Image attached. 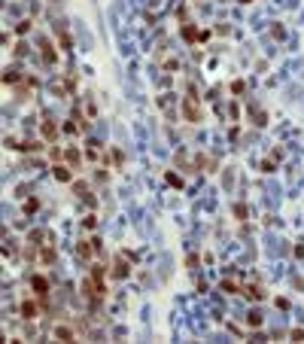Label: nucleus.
<instances>
[{"instance_id": "1", "label": "nucleus", "mask_w": 304, "mask_h": 344, "mask_svg": "<svg viewBox=\"0 0 304 344\" xmlns=\"http://www.w3.org/2000/svg\"><path fill=\"white\" fill-rule=\"evenodd\" d=\"M180 116H183V122H189V125H201V122H204L201 98L195 95V88H192V85H189V92L180 98Z\"/></svg>"}, {"instance_id": "2", "label": "nucleus", "mask_w": 304, "mask_h": 344, "mask_svg": "<svg viewBox=\"0 0 304 344\" xmlns=\"http://www.w3.org/2000/svg\"><path fill=\"white\" fill-rule=\"evenodd\" d=\"M40 314H43V305H40V299H37V296L22 299V305H19V317H22L25 323H34Z\"/></svg>"}, {"instance_id": "3", "label": "nucleus", "mask_w": 304, "mask_h": 344, "mask_svg": "<svg viewBox=\"0 0 304 344\" xmlns=\"http://www.w3.org/2000/svg\"><path fill=\"white\" fill-rule=\"evenodd\" d=\"M131 271H134V262L125 256V253H119V256L113 259V268H110V277L113 280H128L131 277Z\"/></svg>"}, {"instance_id": "4", "label": "nucleus", "mask_w": 304, "mask_h": 344, "mask_svg": "<svg viewBox=\"0 0 304 344\" xmlns=\"http://www.w3.org/2000/svg\"><path fill=\"white\" fill-rule=\"evenodd\" d=\"M37 49H40V58L46 67H55L58 64V46L52 43L49 37H37Z\"/></svg>"}, {"instance_id": "5", "label": "nucleus", "mask_w": 304, "mask_h": 344, "mask_svg": "<svg viewBox=\"0 0 304 344\" xmlns=\"http://www.w3.org/2000/svg\"><path fill=\"white\" fill-rule=\"evenodd\" d=\"M52 177H55L61 186H70L76 180V168H70L67 161H55V165H52Z\"/></svg>"}, {"instance_id": "6", "label": "nucleus", "mask_w": 304, "mask_h": 344, "mask_svg": "<svg viewBox=\"0 0 304 344\" xmlns=\"http://www.w3.org/2000/svg\"><path fill=\"white\" fill-rule=\"evenodd\" d=\"M31 293L37 299H49L52 296V283L46 274H31Z\"/></svg>"}, {"instance_id": "7", "label": "nucleus", "mask_w": 304, "mask_h": 344, "mask_svg": "<svg viewBox=\"0 0 304 344\" xmlns=\"http://www.w3.org/2000/svg\"><path fill=\"white\" fill-rule=\"evenodd\" d=\"M61 131H64V125H58L55 119H43V122H40V134H43L49 143H58V140H61Z\"/></svg>"}, {"instance_id": "8", "label": "nucleus", "mask_w": 304, "mask_h": 344, "mask_svg": "<svg viewBox=\"0 0 304 344\" xmlns=\"http://www.w3.org/2000/svg\"><path fill=\"white\" fill-rule=\"evenodd\" d=\"M76 326H70V323H58L55 329H52V338L55 341H76Z\"/></svg>"}, {"instance_id": "9", "label": "nucleus", "mask_w": 304, "mask_h": 344, "mask_svg": "<svg viewBox=\"0 0 304 344\" xmlns=\"http://www.w3.org/2000/svg\"><path fill=\"white\" fill-rule=\"evenodd\" d=\"M95 253H98V250H95V241H92V238H79V241H76V256H79L85 265L92 262Z\"/></svg>"}, {"instance_id": "10", "label": "nucleus", "mask_w": 304, "mask_h": 344, "mask_svg": "<svg viewBox=\"0 0 304 344\" xmlns=\"http://www.w3.org/2000/svg\"><path fill=\"white\" fill-rule=\"evenodd\" d=\"M240 296H243L246 302H265V299H268V293H265V286H262V283H246Z\"/></svg>"}, {"instance_id": "11", "label": "nucleus", "mask_w": 304, "mask_h": 344, "mask_svg": "<svg viewBox=\"0 0 304 344\" xmlns=\"http://www.w3.org/2000/svg\"><path fill=\"white\" fill-rule=\"evenodd\" d=\"M55 40H58V49H61V52H70V49H73V37H70V31H67L61 22L55 25Z\"/></svg>"}, {"instance_id": "12", "label": "nucleus", "mask_w": 304, "mask_h": 344, "mask_svg": "<svg viewBox=\"0 0 304 344\" xmlns=\"http://www.w3.org/2000/svg\"><path fill=\"white\" fill-rule=\"evenodd\" d=\"M64 161H67L70 168L82 171V153H79V147H67V150H64Z\"/></svg>"}, {"instance_id": "13", "label": "nucleus", "mask_w": 304, "mask_h": 344, "mask_svg": "<svg viewBox=\"0 0 304 344\" xmlns=\"http://www.w3.org/2000/svg\"><path fill=\"white\" fill-rule=\"evenodd\" d=\"M40 207H43V201H40L37 195H28V198H22V213H25V216L40 213Z\"/></svg>"}, {"instance_id": "14", "label": "nucleus", "mask_w": 304, "mask_h": 344, "mask_svg": "<svg viewBox=\"0 0 304 344\" xmlns=\"http://www.w3.org/2000/svg\"><path fill=\"white\" fill-rule=\"evenodd\" d=\"M180 34H183V40L189 43V46H195V43H201V31L195 28V25H189V22H183V28H180Z\"/></svg>"}, {"instance_id": "15", "label": "nucleus", "mask_w": 304, "mask_h": 344, "mask_svg": "<svg viewBox=\"0 0 304 344\" xmlns=\"http://www.w3.org/2000/svg\"><path fill=\"white\" fill-rule=\"evenodd\" d=\"M122 161H125V153H122V150L103 153V165H106V168H122Z\"/></svg>"}, {"instance_id": "16", "label": "nucleus", "mask_w": 304, "mask_h": 344, "mask_svg": "<svg viewBox=\"0 0 304 344\" xmlns=\"http://www.w3.org/2000/svg\"><path fill=\"white\" fill-rule=\"evenodd\" d=\"M173 101H176V95H170V92H162V95H158V98H155V104H158V110H162V113H168V116H173V113H170V107H173Z\"/></svg>"}, {"instance_id": "17", "label": "nucleus", "mask_w": 304, "mask_h": 344, "mask_svg": "<svg viewBox=\"0 0 304 344\" xmlns=\"http://www.w3.org/2000/svg\"><path fill=\"white\" fill-rule=\"evenodd\" d=\"M55 259H58L55 244H43V250H40V262H43V265H55Z\"/></svg>"}, {"instance_id": "18", "label": "nucleus", "mask_w": 304, "mask_h": 344, "mask_svg": "<svg viewBox=\"0 0 304 344\" xmlns=\"http://www.w3.org/2000/svg\"><path fill=\"white\" fill-rule=\"evenodd\" d=\"M246 326H249V329H262V326H265V314L259 311V307H253V311L246 314Z\"/></svg>"}, {"instance_id": "19", "label": "nucleus", "mask_w": 304, "mask_h": 344, "mask_svg": "<svg viewBox=\"0 0 304 344\" xmlns=\"http://www.w3.org/2000/svg\"><path fill=\"white\" fill-rule=\"evenodd\" d=\"M22 82V70L19 67H6L3 70V85H19Z\"/></svg>"}, {"instance_id": "20", "label": "nucleus", "mask_w": 304, "mask_h": 344, "mask_svg": "<svg viewBox=\"0 0 304 344\" xmlns=\"http://www.w3.org/2000/svg\"><path fill=\"white\" fill-rule=\"evenodd\" d=\"M249 119H253L256 128H265V125H268V113L262 110V107H259V110H256V107H249Z\"/></svg>"}, {"instance_id": "21", "label": "nucleus", "mask_w": 304, "mask_h": 344, "mask_svg": "<svg viewBox=\"0 0 304 344\" xmlns=\"http://www.w3.org/2000/svg\"><path fill=\"white\" fill-rule=\"evenodd\" d=\"M101 153H103V143H101V140H88V143H85V155L92 158V161H98Z\"/></svg>"}, {"instance_id": "22", "label": "nucleus", "mask_w": 304, "mask_h": 344, "mask_svg": "<svg viewBox=\"0 0 304 344\" xmlns=\"http://www.w3.org/2000/svg\"><path fill=\"white\" fill-rule=\"evenodd\" d=\"M219 289H222V293H228V296H240V293H243V286H240L237 280H228V277L219 283Z\"/></svg>"}, {"instance_id": "23", "label": "nucleus", "mask_w": 304, "mask_h": 344, "mask_svg": "<svg viewBox=\"0 0 304 344\" xmlns=\"http://www.w3.org/2000/svg\"><path fill=\"white\" fill-rule=\"evenodd\" d=\"M231 213H235V220H240V223L249 220V207H246L243 201H235V204H231Z\"/></svg>"}, {"instance_id": "24", "label": "nucleus", "mask_w": 304, "mask_h": 344, "mask_svg": "<svg viewBox=\"0 0 304 344\" xmlns=\"http://www.w3.org/2000/svg\"><path fill=\"white\" fill-rule=\"evenodd\" d=\"M165 183H168L170 189H183V186H186V180H183L180 174H173V171H168V174H165Z\"/></svg>"}, {"instance_id": "25", "label": "nucleus", "mask_w": 304, "mask_h": 344, "mask_svg": "<svg viewBox=\"0 0 304 344\" xmlns=\"http://www.w3.org/2000/svg\"><path fill=\"white\" fill-rule=\"evenodd\" d=\"M95 229H98V213L88 210V213L82 216V231H95Z\"/></svg>"}, {"instance_id": "26", "label": "nucleus", "mask_w": 304, "mask_h": 344, "mask_svg": "<svg viewBox=\"0 0 304 344\" xmlns=\"http://www.w3.org/2000/svg\"><path fill=\"white\" fill-rule=\"evenodd\" d=\"M49 161H52V165H55V161H64V150L58 147V143H49Z\"/></svg>"}, {"instance_id": "27", "label": "nucleus", "mask_w": 304, "mask_h": 344, "mask_svg": "<svg viewBox=\"0 0 304 344\" xmlns=\"http://www.w3.org/2000/svg\"><path fill=\"white\" fill-rule=\"evenodd\" d=\"M79 201H82L88 210H98V198H95V192H92V189H88V192H82V195H79Z\"/></svg>"}, {"instance_id": "28", "label": "nucleus", "mask_w": 304, "mask_h": 344, "mask_svg": "<svg viewBox=\"0 0 304 344\" xmlns=\"http://www.w3.org/2000/svg\"><path fill=\"white\" fill-rule=\"evenodd\" d=\"M12 52H15V58H28V55H31V43H28V40H19Z\"/></svg>"}, {"instance_id": "29", "label": "nucleus", "mask_w": 304, "mask_h": 344, "mask_svg": "<svg viewBox=\"0 0 304 344\" xmlns=\"http://www.w3.org/2000/svg\"><path fill=\"white\" fill-rule=\"evenodd\" d=\"M31 25H34L31 19H22V22H15V28H12V31L19 34V37H25V34H31Z\"/></svg>"}, {"instance_id": "30", "label": "nucleus", "mask_w": 304, "mask_h": 344, "mask_svg": "<svg viewBox=\"0 0 304 344\" xmlns=\"http://www.w3.org/2000/svg\"><path fill=\"white\" fill-rule=\"evenodd\" d=\"M259 168H262V174H274V171H277V158H274V155H271V158H262Z\"/></svg>"}, {"instance_id": "31", "label": "nucleus", "mask_w": 304, "mask_h": 344, "mask_svg": "<svg viewBox=\"0 0 304 344\" xmlns=\"http://www.w3.org/2000/svg\"><path fill=\"white\" fill-rule=\"evenodd\" d=\"M95 183H101V186H103V183H110V168H106V165L95 171Z\"/></svg>"}, {"instance_id": "32", "label": "nucleus", "mask_w": 304, "mask_h": 344, "mask_svg": "<svg viewBox=\"0 0 304 344\" xmlns=\"http://www.w3.org/2000/svg\"><path fill=\"white\" fill-rule=\"evenodd\" d=\"M246 92V82L243 79H235V82H231V95H243Z\"/></svg>"}, {"instance_id": "33", "label": "nucleus", "mask_w": 304, "mask_h": 344, "mask_svg": "<svg viewBox=\"0 0 304 344\" xmlns=\"http://www.w3.org/2000/svg\"><path fill=\"white\" fill-rule=\"evenodd\" d=\"M228 116H231V122H237V116H240V107H237V101H231V104H228Z\"/></svg>"}, {"instance_id": "34", "label": "nucleus", "mask_w": 304, "mask_h": 344, "mask_svg": "<svg viewBox=\"0 0 304 344\" xmlns=\"http://www.w3.org/2000/svg\"><path fill=\"white\" fill-rule=\"evenodd\" d=\"M271 37H274V40H283V37H286V28H283V25H271Z\"/></svg>"}, {"instance_id": "35", "label": "nucleus", "mask_w": 304, "mask_h": 344, "mask_svg": "<svg viewBox=\"0 0 304 344\" xmlns=\"http://www.w3.org/2000/svg\"><path fill=\"white\" fill-rule=\"evenodd\" d=\"M289 338H292V341H304V326H295V329H289Z\"/></svg>"}, {"instance_id": "36", "label": "nucleus", "mask_w": 304, "mask_h": 344, "mask_svg": "<svg viewBox=\"0 0 304 344\" xmlns=\"http://www.w3.org/2000/svg\"><path fill=\"white\" fill-rule=\"evenodd\" d=\"M92 241H95V250H98V256H103V253H106V247H103V241L98 238V234H95V238H92Z\"/></svg>"}, {"instance_id": "37", "label": "nucleus", "mask_w": 304, "mask_h": 344, "mask_svg": "<svg viewBox=\"0 0 304 344\" xmlns=\"http://www.w3.org/2000/svg\"><path fill=\"white\" fill-rule=\"evenodd\" d=\"M274 305H277V307H280V311H289V299H277V302H274Z\"/></svg>"}, {"instance_id": "38", "label": "nucleus", "mask_w": 304, "mask_h": 344, "mask_svg": "<svg viewBox=\"0 0 304 344\" xmlns=\"http://www.w3.org/2000/svg\"><path fill=\"white\" fill-rule=\"evenodd\" d=\"M28 88H31V85H28ZM28 88H19V92H15V95H19V101H28V98H31Z\"/></svg>"}, {"instance_id": "39", "label": "nucleus", "mask_w": 304, "mask_h": 344, "mask_svg": "<svg viewBox=\"0 0 304 344\" xmlns=\"http://www.w3.org/2000/svg\"><path fill=\"white\" fill-rule=\"evenodd\" d=\"M210 37H213V31H210V28H204V31H201V43H207Z\"/></svg>"}, {"instance_id": "40", "label": "nucleus", "mask_w": 304, "mask_h": 344, "mask_svg": "<svg viewBox=\"0 0 304 344\" xmlns=\"http://www.w3.org/2000/svg\"><path fill=\"white\" fill-rule=\"evenodd\" d=\"M198 262H201L198 256H189V259H186V265H189V268H198Z\"/></svg>"}, {"instance_id": "41", "label": "nucleus", "mask_w": 304, "mask_h": 344, "mask_svg": "<svg viewBox=\"0 0 304 344\" xmlns=\"http://www.w3.org/2000/svg\"><path fill=\"white\" fill-rule=\"evenodd\" d=\"M295 256H298V259H304V244H295Z\"/></svg>"}, {"instance_id": "42", "label": "nucleus", "mask_w": 304, "mask_h": 344, "mask_svg": "<svg viewBox=\"0 0 304 344\" xmlns=\"http://www.w3.org/2000/svg\"><path fill=\"white\" fill-rule=\"evenodd\" d=\"M237 3H243V6H246V3H253V0H237Z\"/></svg>"}, {"instance_id": "43", "label": "nucleus", "mask_w": 304, "mask_h": 344, "mask_svg": "<svg viewBox=\"0 0 304 344\" xmlns=\"http://www.w3.org/2000/svg\"><path fill=\"white\" fill-rule=\"evenodd\" d=\"M192 3H201V0H192Z\"/></svg>"}]
</instances>
